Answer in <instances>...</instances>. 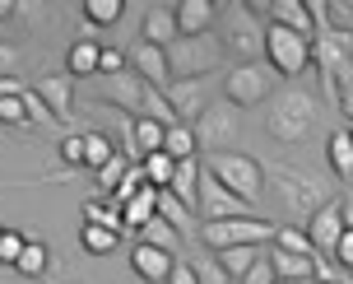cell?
I'll list each match as a JSON object with an SVG mask.
<instances>
[{"label": "cell", "instance_id": "cell-14", "mask_svg": "<svg viewBox=\"0 0 353 284\" xmlns=\"http://www.w3.org/2000/svg\"><path fill=\"white\" fill-rule=\"evenodd\" d=\"M144 98H149V84H144L135 70H125V75H117V79H107V98L103 103L121 107V112H130V117H140Z\"/></svg>", "mask_w": 353, "mask_h": 284}, {"label": "cell", "instance_id": "cell-10", "mask_svg": "<svg viewBox=\"0 0 353 284\" xmlns=\"http://www.w3.org/2000/svg\"><path fill=\"white\" fill-rule=\"evenodd\" d=\"M125 56H130V70L140 75L149 89H163V93H168V84H172V66H168V52H163V47L135 42Z\"/></svg>", "mask_w": 353, "mask_h": 284}, {"label": "cell", "instance_id": "cell-29", "mask_svg": "<svg viewBox=\"0 0 353 284\" xmlns=\"http://www.w3.org/2000/svg\"><path fill=\"white\" fill-rule=\"evenodd\" d=\"M117 243H121V233L103 229V224H84V229H79V247H84L88 256H107V252H117Z\"/></svg>", "mask_w": 353, "mask_h": 284}, {"label": "cell", "instance_id": "cell-8", "mask_svg": "<svg viewBox=\"0 0 353 284\" xmlns=\"http://www.w3.org/2000/svg\"><path fill=\"white\" fill-rule=\"evenodd\" d=\"M200 224H214V219H251L256 214V205H247L237 191H228L219 178H200Z\"/></svg>", "mask_w": 353, "mask_h": 284}, {"label": "cell", "instance_id": "cell-52", "mask_svg": "<svg viewBox=\"0 0 353 284\" xmlns=\"http://www.w3.org/2000/svg\"><path fill=\"white\" fill-rule=\"evenodd\" d=\"M316 284H339V280H316Z\"/></svg>", "mask_w": 353, "mask_h": 284}, {"label": "cell", "instance_id": "cell-47", "mask_svg": "<svg viewBox=\"0 0 353 284\" xmlns=\"http://www.w3.org/2000/svg\"><path fill=\"white\" fill-rule=\"evenodd\" d=\"M19 93H23L19 79H0V103H5V98H19Z\"/></svg>", "mask_w": 353, "mask_h": 284}, {"label": "cell", "instance_id": "cell-11", "mask_svg": "<svg viewBox=\"0 0 353 284\" xmlns=\"http://www.w3.org/2000/svg\"><path fill=\"white\" fill-rule=\"evenodd\" d=\"M219 37H223V52L247 56V66H251V56H265V28L256 19H247V10L228 23V33H219Z\"/></svg>", "mask_w": 353, "mask_h": 284}, {"label": "cell", "instance_id": "cell-39", "mask_svg": "<svg viewBox=\"0 0 353 284\" xmlns=\"http://www.w3.org/2000/svg\"><path fill=\"white\" fill-rule=\"evenodd\" d=\"M130 70V56L121 52V47H103V66H98V75H107V79H117V75Z\"/></svg>", "mask_w": 353, "mask_h": 284}, {"label": "cell", "instance_id": "cell-2", "mask_svg": "<svg viewBox=\"0 0 353 284\" xmlns=\"http://www.w3.org/2000/svg\"><path fill=\"white\" fill-rule=\"evenodd\" d=\"M223 37L219 33H200V37H176L168 47V66H172V79H200L223 66Z\"/></svg>", "mask_w": 353, "mask_h": 284}, {"label": "cell", "instance_id": "cell-6", "mask_svg": "<svg viewBox=\"0 0 353 284\" xmlns=\"http://www.w3.org/2000/svg\"><path fill=\"white\" fill-rule=\"evenodd\" d=\"M265 178H270V191H274V200H279V205H288V210L307 214V219H312L321 205H330V196H325V187H321V182L302 178V173L283 168V163H274Z\"/></svg>", "mask_w": 353, "mask_h": 284}, {"label": "cell", "instance_id": "cell-3", "mask_svg": "<svg viewBox=\"0 0 353 284\" xmlns=\"http://www.w3.org/2000/svg\"><path fill=\"white\" fill-rule=\"evenodd\" d=\"M316 56H312V37L293 33V28H279V23H265V66L283 79H298L307 75Z\"/></svg>", "mask_w": 353, "mask_h": 284}, {"label": "cell", "instance_id": "cell-55", "mask_svg": "<svg viewBox=\"0 0 353 284\" xmlns=\"http://www.w3.org/2000/svg\"><path fill=\"white\" fill-rule=\"evenodd\" d=\"M232 284H237V280H232Z\"/></svg>", "mask_w": 353, "mask_h": 284}, {"label": "cell", "instance_id": "cell-22", "mask_svg": "<svg viewBox=\"0 0 353 284\" xmlns=\"http://www.w3.org/2000/svg\"><path fill=\"white\" fill-rule=\"evenodd\" d=\"M84 224H103L112 233H125V214H121V200L117 196H98L84 205Z\"/></svg>", "mask_w": 353, "mask_h": 284}, {"label": "cell", "instance_id": "cell-9", "mask_svg": "<svg viewBox=\"0 0 353 284\" xmlns=\"http://www.w3.org/2000/svg\"><path fill=\"white\" fill-rule=\"evenodd\" d=\"M228 103L232 107H251V103H261V98H270L274 93V70L265 66V61H242L237 70H228Z\"/></svg>", "mask_w": 353, "mask_h": 284}, {"label": "cell", "instance_id": "cell-48", "mask_svg": "<svg viewBox=\"0 0 353 284\" xmlns=\"http://www.w3.org/2000/svg\"><path fill=\"white\" fill-rule=\"evenodd\" d=\"M0 284H37V280H28V275H19V270H0Z\"/></svg>", "mask_w": 353, "mask_h": 284}, {"label": "cell", "instance_id": "cell-45", "mask_svg": "<svg viewBox=\"0 0 353 284\" xmlns=\"http://www.w3.org/2000/svg\"><path fill=\"white\" fill-rule=\"evenodd\" d=\"M335 103L344 107V112H349V122H353V75H344V79H339V89H335Z\"/></svg>", "mask_w": 353, "mask_h": 284}, {"label": "cell", "instance_id": "cell-42", "mask_svg": "<svg viewBox=\"0 0 353 284\" xmlns=\"http://www.w3.org/2000/svg\"><path fill=\"white\" fill-rule=\"evenodd\" d=\"M274 280H279V275H274V266H270V261H265V256H261V261L251 266V275H247V280H242V284H274Z\"/></svg>", "mask_w": 353, "mask_h": 284}, {"label": "cell", "instance_id": "cell-27", "mask_svg": "<svg viewBox=\"0 0 353 284\" xmlns=\"http://www.w3.org/2000/svg\"><path fill=\"white\" fill-rule=\"evenodd\" d=\"M19 275H28V280H42L47 270H52V247L47 243H37V238H28V247H23V256H19Z\"/></svg>", "mask_w": 353, "mask_h": 284}, {"label": "cell", "instance_id": "cell-15", "mask_svg": "<svg viewBox=\"0 0 353 284\" xmlns=\"http://www.w3.org/2000/svg\"><path fill=\"white\" fill-rule=\"evenodd\" d=\"M176 37H181V28H176V10H172V5H154V10L144 15V23H140V42L168 52Z\"/></svg>", "mask_w": 353, "mask_h": 284}, {"label": "cell", "instance_id": "cell-34", "mask_svg": "<svg viewBox=\"0 0 353 284\" xmlns=\"http://www.w3.org/2000/svg\"><path fill=\"white\" fill-rule=\"evenodd\" d=\"M130 168H135V163H130L121 149H117V159L107 163V168H98V173H93V178H98V191H103V196H117V187L125 182V173H130Z\"/></svg>", "mask_w": 353, "mask_h": 284}, {"label": "cell", "instance_id": "cell-23", "mask_svg": "<svg viewBox=\"0 0 353 284\" xmlns=\"http://www.w3.org/2000/svg\"><path fill=\"white\" fill-rule=\"evenodd\" d=\"M214 261L223 266V275H228V280L242 284L251 275V266L261 261V247H223V252H214Z\"/></svg>", "mask_w": 353, "mask_h": 284}, {"label": "cell", "instance_id": "cell-49", "mask_svg": "<svg viewBox=\"0 0 353 284\" xmlns=\"http://www.w3.org/2000/svg\"><path fill=\"white\" fill-rule=\"evenodd\" d=\"M14 10H19V5H14V0H0V23H5V19H10V15H14Z\"/></svg>", "mask_w": 353, "mask_h": 284}, {"label": "cell", "instance_id": "cell-5", "mask_svg": "<svg viewBox=\"0 0 353 284\" xmlns=\"http://www.w3.org/2000/svg\"><path fill=\"white\" fill-rule=\"evenodd\" d=\"M274 224L251 214V219H214V224H200V243L210 252L223 247H261V243H274Z\"/></svg>", "mask_w": 353, "mask_h": 284}, {"label": "cell", "instance_id": "cell-25", "mask_svg": "<svg viewBox=\"0 0 353 284\" xmlns=\"http://www.w3.org/2000/svg\"><path fill=\"white\" fill-rule=\"evenodd\" d=\"M154 205H159V219H168L172 229H181L186 238L195 233V210H191V205H181L172 191H159V200H154Z\"/></svg>", "mask_w": 353, "mask_h": 284}, {"label": "cell", "instance_id": "cell-16", "mask_svg": "<svg viewBox=\"0 0 353 284\" xmlns=\"http://www.w3.org/2000/svg\"><path fill=\"white\" fill-rule=\"evenodd\" d=\"M33 89L42 93V103L52 107L56 122H70V117H74V84H70V75H42Z\"/></svg>", "mask_w": 353, "mask_h": 284}, {"label": "cell", "instance_id": "cell-19", "mask_svg": "<svg viewBox=\"0 0 353 284\" xmlns=\"http://www.w3.org/2000/svg\"><path fill=\"white\" fill-rule=\"evenodd\" d=\"M265 15H270V23H279V28H293V33L312 37V10H307V0H270Z\"/></svg>", "mask_w": 353, "mask_h": 284}, {"label": "cell", "instance_id": "cell-33", "mask_svg": "<svg viewBox=\"0 0 353 284\" xmlns=\"http://www.w3.org/2000/svg\"><path fill=\"white\" fill-rule=\"evenodd\" d=\"M125 15L121 0H84V23L88 28H107V23H117Z\"/></svg>", "mask_w": 353, "mask_h": 284}, {"label": "cell", "instance_id": "cell-35", "mask_svg": "<svg viewBox=\"0 0 353 284\" xmlns=\"http://www.w3.org/2000/svg\"><path fill=\"white\" fill-rule=\"evenodd\" d=\"M163 149H168L176 163H186V159H195V154H200V144H195V131H191V126H172Z\"/></svg>", "mask_w": 353, "mask_h": 284}, {"label": "cell", "instance_id": "cell-26", "mask_svg": "<svg viewBox=\"0 0 353 284\" xmlns=\"http://www.w3.org/2000/svg\"><path fill=\"white\" fill-rule=\"evenodd\" d=\"M325 159L335 168V178H353V131H335V135H330Z\"/></svg>", "mask_w": 353, "mask_h": 284}, {"label": "cell", "instance_id": "cell-17", "mask_svg": "<svg viewBox=\"0 0 353 284\" xmlns=\"http://www.w3.org/2000/svg\"><path fill=\"white\" fill-rule=\"evenodd\" d=\"M172 10H176V28H181V37L214 33L210 23H214V15H219L214 0H181V5H172Z\"/></svg>", "mask_w": 353, "mask_h": 284}, {"label": "cell", "instance_id": "cell-44", "mask_svg": "<svg viewBox=\"0 0 353 284\" xmlns=\"http://www.w3.org/2000/svg\"><path fill=\"white\" fill-rule=\"evenodd\" d=\"M14 66H19V52L10 42H0V79H14Z\"/></svg>", "mask_w": 353, "mask_h": 284}, {"label": "cell", "instance_id": "cell-21", "mask_svg": "<svg viewBox=\"0 0 353 284\" xmlns=\"http://www.w3.org/2000/svg\"><path fill=\"white\" fill-rule=\"evenodd\" d=\"M200 178H205V173H200V163L186 159V163H176V178H172V187H168V191H172L181 205L200 210ZM195 219H200V214H195Z\"/></svg>", "mask_w": 353, "mask_h": 284}, {"label": "cell", "instance_id": "cell-43", "mask_svg": "<svg viewBox=\"0 0 353 284\" xmlns=\"http://www.w3.org/2000/svg\"><path fill=\"white\" fill-rule=\"evenodd\" d=\"M335 261L344 270H353V229H344V238L335 243Z\"/></svg>", "mask_w": 353, "mask_h": 284}, {"label": "cell", "instance_id": "cell-13", "mask_svg": "<svg viewBox=\"0 0 353 284\" xmlns=\"http://www.w3.org/2000/svg\"><path fill=\"white\" fill-rule=\"evenodd\" d=\"M344 205L339 200H330V205H321L312 219H307V233H312V243H316V252H335V243L344 238Z\"/></svg>", "mask_w": 353, "mask_h": 284}, {"label": "cell", "instance_id": "cell-24", "mask_svg": "<svg viewBox=\"0 0 353 284\" xmlns=\"http://www.w3.org/2000/svg\"><path fill=\"white\" fill-rule=\"evenodd\" d=\"M140 168H144V182H149L154 191H168V187H172V178H176V159L168 154V149H159V154H144Z\"/></svg>", "mask_w": 353, "mask_h": 284}, {"label": "cell", "instance_id": "cell-4", "mask_svg": "<svg viewBox=\"0 0 353 284\" xmlns=\"http://www.w3.org/2000/svg\"><path fill=\"white\" fill-rule=\"evenodd\" d=\"M265 126H270L274 140H288V144L302 140V135H312V126H316V103H312V93L283 89L279 98H274V107H270Z\"/></svg>", "mask_w": 353, "mask_h": 284}, {"label": "cell", "instance_id": "cell-31", "mask_svg": "<svg viewBox=\"0 0 353 284\" xmlns=\"http://www.w3.org/2000/svg\"><path fill=\"white\" fill-rule=\"evenodd\" d=\"M274 247H279V252H293V256H316L312 233H307V229H293V224H279V233H274Z\"/></svg>", "mask_w": 353, "mask_h": 284}, {"label": "cell", "instance_id": "cell-53", "mask_svg": "<svg viewBox=\"0 0 353 284\" xmlns=\"http://www.w3.org/2000/svg\"><path fill=\"white\" fill-rule=\"evenodd\" d=\"M0 238H5V229H0Z\"/></svg>", "mask_w": 353, "mask_h": 284}, {"label": "cell", "instance_id": "cell-12", "mask_svg": "<svg viewBox=\"0 0 353 284\" xmlns=\"http://www.w3.org/2000/svg\"><path fill=\"white\" fill-rule=\"evenodd\" d=\"M130 270L149 284H168L172 270H176V256L163 252V247H149V243H135V247H130Z\"/></svg>", "mask_w": 353, "mask_h": 284}, {"label": "cell", "instance_id": "cell-56", "mask_svg": "<svg viewBox=\"0 0 353 284\" xmlns=\"http://www.w3.org/2000/svg\"><path fill=\"white\" fill-rule=\"evenodd\" d=\"M349 126H353V122H349Z\"/></svg>", "mask_w": 353, "mask_h": 284}, {"label": "cell", "instance_id": "cell-40", "mask_svg": "<svg viewBox=\"0 0 353 284\" xmlns=\"http://www.w3.org/2000/svg\"><path fill=\"white\" fill-rule=\"evenodd\" d=\"M61 159L70 163V168H84V131H70L61 140Z\"/></svg>", "mask_w": 353, "mask_h": 284}, {"label": "cell", "instance_id": "cell-37", "mask_svg": "<svg viewBox=\"0 0 353 284\" xmlns=\"http://www.w3.org/2000/svg\"><path fill=\"white\" fill-rule=\"evenodd\" d=\"M0 126H14V131H33V122H28V107H23V93L0 103Z\"/></svg>", "mask_w": 353, "mask_h": 284}, {"label": "cell", "instance_id": "cell-54", "mask_svg": "<svg viewBox=\"0 0 353 284\" xmlns=\"http://www.w3.org/2000/svg\"><path fill=\"white\" fill-rule=\"evenodd\" d=\"M349 131H353V126H349Z\"/></svg>", "mask_w": 353, "mask_h": 284}, {"label": "cell", "instance_id": "cell-32", "mask_svg": "<svg viewBox=\"0 0 353 284\" xmlns=\"http://www.w3.org/2000/svg\"><path fill=\"white\" fill-rule=\"evenodd\" d=\"M163 144H168V126L140 117V122H135V149H140V159H144V154H159Z\"/></svg>", "mask_w": 353, "mask_h": 284}, {"label": "cell", "instance_id": "cell-41", "mask_svg": "<svg viewBox=\"0 0 353 284\" xmlns=\"http://www.w3.org/2000/svg\"><path fill=\"white\" fill-rule=\"evenodd\" d=\"M191 266H195V275H200V284H232L219 261H191Z\"/></svg>", "mask_w": 353, "mask_h": 284}, {"label": "cell", "instance_id": "cell-51", "mask_svg": "<svg viewBox=\"0 0 353 284\" xmlns=\"http://www.w3.org/2000/svg\"><path fill=\"white\" fill-rule=\"evenodd\" d=\"M274 284H312V280H274Z\"/></svg>", "mask_w": 353, "mask_h": 284}, {"label": "cell", "instance_id": "cell-7", "mask_svg": "<svg viewBox=\"0 0 353 284\" xmlns=\"http://www.w3.org/2000/svg\"><path fill=\"white\" fill-rule=\"evenodd\" d=\"M191 131H195V144H200L210 159H214V154H228L232 135H237V107H232L228 98H223V103H210Z\"/></svg>", "mask_w": 353, "mask_h": 284}, {"label": "cell", "instance_id": "cell-46", "mask_svg": "<svg viewBox=\"0 0 353 284\" xmlns=\"http://www.w3.org/2000/svg\"><path fill=\"white\" fill-rule=\"evenodd\" d=\"M168 284H200V275H195V266L176 261V270H172V280H168Z\"/></svg>", "mask_w": 353, "mask_h": 284}, {"label": "cell", "instance_id": "cell-50", "mask_svg": "<svg viewBox=\"0 0 353 284\" xmlns=\"http://www.w3.org/2000/svg\"><path fill=\"white\" fill-rule=\"evenodd\" d=\"M339 205H344V224L353 229V196H349V200H339Z\"/></svg>", "mask_w": 353, "mask_h": 284}, {"label": "cell", "instance_id": "cell-30", "mask_svg": "<svg viewBox=\"0 0 353 284\" xmlns=\"http://www.w3.org/2000/svg\"><path fill=\"white\" fill-rule=\"evenodd\" d=\"M181 238H186V233L172 229L168 219H154V224H144V229H140V243H149V247H163V252H176V247H181Z\"/></svg>", "mask_w": 353, "mask_h": 284}, {"label": "cell", "instance_id": "cell-38", "mask_svg": "<svg viewBox=\"0 0 353 284\" xmlns=\"http://www.w3.org/2000/svg\"><path fill=\"white\" fill-rule=\"evenodd\" d=\"M23 107H28V122H33V126H52L56 122L52 107L42 103V93H37V89H23Z\"/></svg>", "mask_w": 353, "mask_h": 284}, {"label": "cell", "instance_id": "cell-36", "mask_svg": "<svg viewBox=\"0 0 353 284\" xmlns=\"http://www.w3.org/2000/svg\"><path fill=\"white\" fill-rule=\"evenodd\" d=\"M23 247H28V233L5 229V238H0V266L14 270V266H19V256H23Z\"/></svg>", "mask_w": 353, "mask_h": 284}, {"label": "cell", "instance_id": "cell-1", "mask_svg": "<svg viewBox=\"0 0 353 284\" xmlns=\"http://www.w3.org/2000/svg\"><path fill=\"white\" fill-rule=\"evenodd\" d=\"M205 173L210 178H219L228 191H237L247 205H256L265 191H270V178H265V168L251 154H237V149H228V154H214L210 163H205Z\"/></svg>", "mask_w": 353, "mask_h": 284}, {"label": "cell", "instance_id": "cell-28", "mask_svg": "<svg viewBox=\"0 0 353 284\" xmlns=\"http://www.w3.org/2000/svg\"><path fill=\"white\" fill-rule=\"evenodd\" d=\"M117 159V144L107 140V131H84V168H107V163Z\"/></svg>", "mask_w": 353, "mask_h": 284}, {"label": "cell", "instance_id": "cell-20", "mask_svg": "<svg viewBox=\"0 0 353 284\" xmlns=\"http://www.w3.org/2000/svg\"><path fill=\"white\" fill-rule=\"evenodd\" d=\"M98 66H103V42H93V37L70 42V52H65V75H70V79L98 75Z\"/></svg>", "mask_w": 353, "mask_h": 284}, {"label": "cell", "instance_id": "cell-18", "mask_svg": "<svg viewBox=\"0 0 353 284\" xmlns=\"http://www.w3.org/2000/svg\"><path fill=\"white\" fill-rule=\"evenodd\" d=\"M168 103L181 117V126H195L200 112H205V103H200V79H172L168 84Z\"/></svg>", "mask_w": 353, "mask_h": 284}]
</instances>
